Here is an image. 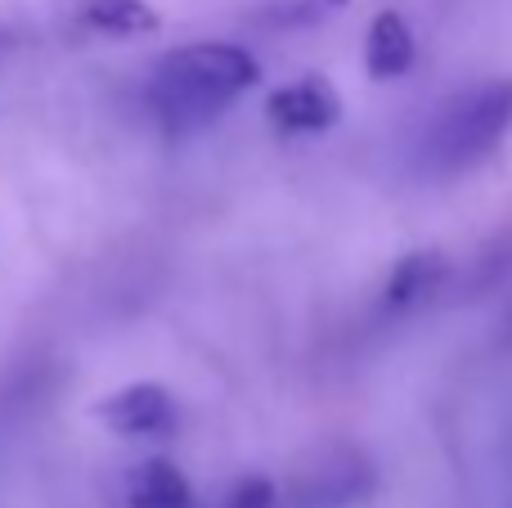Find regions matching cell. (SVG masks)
<instances>
[{
	"label": "cell",
	"instance_id": "277c9868",
	"mask_svg": "<svg viewBox=\"0 0 512 508\" xmlns=\"http://www.w3.org/2000/svg\"><path fill=\"white\" fill-rule=\"evenodd\" d=\"M265 113H270V122L279 126L283 135H319L342 122V95L333 90L328 77L306 72V77L274 90V95L265 99Z\"/></svg>",
	"mask_w": 512,
	"mask_h": 508
},
{
	"label": "cell",
	"instance_id": "8992f818",
	"mask_svg": "<svg viewBox=\"0 0 512 508\" xmlns=\"http://www.w3.org/2000/svg\"><path fill=\"white\" fill-rule=\"evenodd\" d=\"M418 63V45L409 23L396 9H382L369 23V41H364V72L373 81H396Z\"/></svg>",
	"mask_w": 512,
	"mask_h": 508
},
{
	"label": "cell",
	"instance_id": "30bf717a",
	"mask_svg": "<svg viewBox=\"0 0 512 508\" xmlns=\"http://www.w3.org/2000/svg\"><path fill=\"white\" fill-rule=\"evenodd\" d=\"M225 508H274V482L270 477H243L230 491V504Z\"/></svg>",
	"mask_w": 512,
	"mask_h": 508
},
{
	"label": "cell",
	"instance_id": "6da1fadb",
	"mask_svg": "<svg viewBox=\"0 0 512 508\" xmlns=\"http://www.w3.org/2000/svg\"><path fill=\"white\" fill-rule=\"evenodd\" d=\"M261 81V63L252 59L243 45L230 41H203L171 50L158 63L149 86V104L171 131H194V126L212 122L225 104L252 90Z\"/></svg>",
	"mask_w": 512,
	"mask_h": 508
},
{
	"label": "cell",
	"instance_id": "9c48e42d",
	"mask_svg": "<svg viewBox=\"0 0 512 508\" xmlns=\"http://www.w3.org/2000/svg\"><path fill=\"white\" fill-rule=\"evenodd\" d=\"M351 0H279L274 5V18L279 23H319L328 14H342Z\"/></svg>",
	"mask_w": 512,
	"mask_h": 508
},
{
	"label": "cell",
	"instance_id": "3957f363",
	"mask_svg": "<svg viewBox=\"0 0 512 508\" xmlns=\"http://www.w3.org/2000/svg\"><path fill=\"white\" fill-rule=\"evenodd\" d=\"M95 419L104 423L113 437L131 441H158L180 428V405L162 383H131L122 392L104 396L95 405Z\"/></svg>",
	"mask_w": 512,
	"mask_h": 508
},
{
	"label": "cell",
	"instance_id": "ba28073f",
	"mask_svg": "<svg viewBox=\"0 0 512 508\" xmlns=\"http://www.w3.org/2000/svg\"><path fill=\"white\" fill-rule=\"evenodd\" d=\"M77 23L99 36H149L162 27V14L149 0H81Z\"/></svg>",
	"mask_w": 512,
	"mask_h": 508
},
{
	"label": "cell",
	"instance_id": "52a82bcc",
	"mask_svg": "<svg viewBox=\"0 0 512 508\" xmlns=\"http://www.w3.org/2000/svg\"><path fill=\"white\" fill-rule=\"evenodd\" d=\"M126 508H194V486L171 459H144L126 473Z\"/></svg>",
	"mask_w": 512,
	"mask_h": 508
},
{
	"label": "cell",
	"instance_id": "7a4b0ae2",
	"mask_svg": "<svg viewBox=\"0 0 512 508\" xmlns=\"http://www.w3.org/2000/svg\"><path fill=\"white\" fill-rule=\"evenodd\" d=\"M512 126V77L486 81L472 86L468 95H459L450 108L441 113L427 153L436 158L441 171H463L472 162H481Z\"/></svg>",
	"mask_w": 512,
	"mask_h": 508
},
{
	"label": "cell",
	"instance_id": "5b68a950",
	"mask_svg": "<svg viewBox=\"0 0 512 508\" xmlns=\"http://www.w3.org/2000/svg\"><path fill=\"white\" fill-rule=\"evenodd\" d=\"M445 279H450L445 252H436V248L409 252V257H400L396 266H391L387 288H382V302H387V311H414V306L432 302V297L441 293Z\"/></svg>",
	"mask_w": 512,
	"mask_h": 508
}]
</instances>
